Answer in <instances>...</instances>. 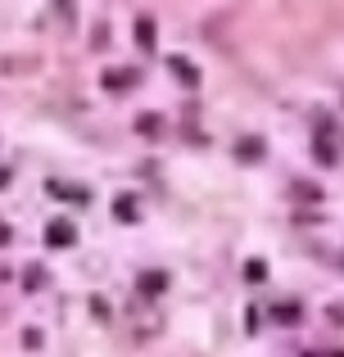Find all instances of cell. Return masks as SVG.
Instances as JSON below:
<instances>
[{"mask_svg":"<svg viewBox=\"0 0 344 357\" xmlns=\"http://www.w3.org/2000/svg\"><path fill=\"white\" fill-rule=\"evenodd\" d=\"M132 82H136L132 68H118V73H109V77H105V86H109V91H127Z\"/></svg>","mask_w":344,"mask_h":357,"instance_id":"obj_1","label":"cell"},{"mask_svg":"<svg viewBox=\"0 0 344 357\" xmlns=\"http://www.w3.org/2000/svg\"><path fill=\"white\" fill-rule=\"evenodd\" d=\"M136 41H141L145 50L154 45V23H150V18H136Z\"/></svg>","mask_w":344,"mask_h":357,"instance_id":"obj_2","label":"cell"},{"mask_svg":"<svg viewBox=\"0 0 344 357\" xmlns=\"http://www.w3.org/2000/svg\"><path fill=\"white\" fill-rule=\"evenodd\" d=\"M73 240V227H68V222H54V227H50V244H68Z\"/></svg>","mask_w":344,"mask_h":357,"instance_id":"obj_3","label":"cell"},{"mask_svg":"<svg viewBox=\"0 0 344 357\" xmlns=\"http://www.w3.org/2000/svg\"><path fill=\"white\" fill-rule=\"evenodd\" d=\"M163 289V271H154V276H141V294H159Z\"/></svg>","mask_w":344,"mask_h":357,"instance_id":"obj_4","label":"cell"},{"mask_svg":"<svg viewBox=\"0 0 344 357\" xmlns=\"http://www.w3.org/2000/svg\"><path fill=\"white\" fill-rule=\"evenodd\" d=\"M172 73H177L181 82H190V86H195V63H186V59H172Z\"/></svg>","mask_w":344,"mask_h":357,"instance_id":"obj_5","label":"cell"},{"mask_svg":"<svg viewBox=\"0 0 344 357\" xmlns=\"http://www.w3.org/2000/svg\"><path fill=\"white\" fill-rule=\"evenodd\" d=\"M276 321H299V303H276Z\"/></svg>","mask_w":344,"mask_h":357,"instance_id":"obj_6","label":"cell"},{"mask_svg":"<svg viewBox=\"0 0 344 357\" xmlns=\"http://www.w3.org/2000/svg\"><path fill=\"white\" fill-rule=\"evenodd\" d=\"M23 280H27V289H36V285L45 280V271H41V267H27V276H23Z\"/></svg>","mask_w":344,"mask_h":357,"instance_id":"obj_7","label":"cell"},{"mask_svg":"<svg viewBox=\"0 0 344 357\" xmlns=\"http://www.w3.org/2000/svg\"><path fill=\"white\" fill-rule=\"evenodd\" d=\"M118 213H123V218H127V222H132V213H136V204H132V199H127V195H123V199H118Z\"/></svg>","mask_w":344,"mask_h":357,"instance_id":"obj_8","label":"cell"},{"mask_svg":"<svg viewBox=\"0 0 344 357\" xmlns=\"http://www.w3.org/2000/svg\"><path fill=\"white\" fill-rule=\"evenodd\" d=\"M9 240V227H0V244H5Z\"/></svg>","mask_w":344,"mask_h":357,"instance_id":"obj_9","label":"cell"},{"mask_svg":"<svg viewBox=\"0 0 344 357\" xmlns=\"http://www.w3.org/2000/svg\"><path fill=\"white\" fill-rule=\"evenodd\" d=\"M313 357H344V353H313Z\"/></svg>","mask_w":344,"mask_h":357,"instance_id":"obj_10","label":"cell"}]
</instances>
